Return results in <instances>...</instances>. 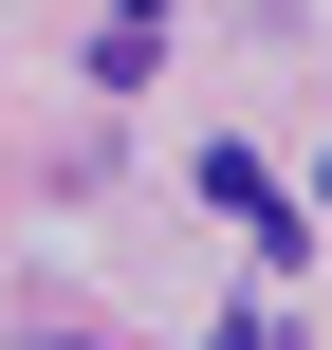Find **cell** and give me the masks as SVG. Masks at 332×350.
<instances>
[{
	"instance_id": "1",
	"label": "cell",
	"mask_w": 332,
	"mask_h": 350,
	"mask_svg": "<svg viewBox=\"0 0 332 350\" xmlns=\"http://www.w3.org/2000/svg\"><path fill=\"white\" fill-rule=\"evenodd\" d=\"M148 55H166V0H111V18H92V74H111V92H129V74H148Z\"/></svg>"
},
{
	"instance_id": "2",
	"label": "cell",
	"mask_w": 332,
	"mask_h": 350,
	"mask_svg": "<svg viewBox=\"0 0 332 350\" xmlns=\"http://www.w3.org/2000/svg\"><path fill=\"white\" fill-rule=\"evenodd\" d=\"M18 350H92V332H18Z\"/></svg>"
}]
</instances>
